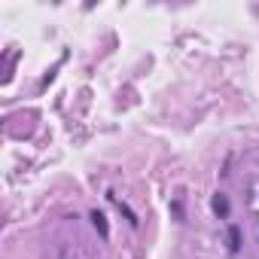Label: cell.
I'll list each match as a JSON object with an SVG mask.
<instances>
[{"instance_id": "1", "label": "cell", "mask_w": 259, "mask_h": 259, "mask_svg": "<svg viewBox=\"0 0 259 259\" xmlns=\"http://www.w3.org/2000/svg\"><path fill=\"white\" fill-rule=\"evenodd\" d=\"M210 207H213V213H217L220 220H229V210H232V207H229V195H226V192H217L213 201H210Z\"/></svg>"}, {"instance_id": "3", "label": "cell", "mask_w": 259, "mask_h": 259, "mask_svg": "<svg viewBox=\"0 0 259 259\" xmlns=\"http://www.w3.org/2000/svg\"><path fill=\"white\" fill-rule=\"evenodd\" d=\"M229 250H232V253L241 250V229H238L235 223H229Z\"/></svg>"}, {"instance_id": "2", "label": "cell", "mask_w": 259, "mask_h": 259, "mask_svg": "<svg viewBox=\"0 0 259 259\" xmlns=\"http://www.w3.org/2000/svg\"><path fill=\"white\" fill-rule=\"evenodd\" d=\"M92 223H95V229L101 232V238H110V229H107V217H104L101 210H92Z\"/></svg>"}]
</instances>
